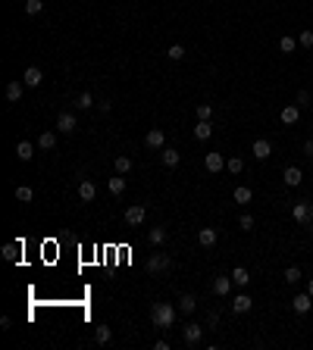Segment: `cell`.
Returning <instances> with one entry per match:
<instances>
[{"label":"cell","mask_w":313,"mask_h":350,"mask_svg":"<svg viewBox=\"0 0 313 350\" xmlns=\"http://www.w3.org/2000/svg\"><path fill=\"white\" fill-rule=\"evenodd\" d=\"M251 197H254V194H251V188H235V203H241V207H248V203H251Z\"/></svg>","instance_id":"obj_29"},{"label":"cell","mask_w":313,"mask_h":350,"mask_svg":"<svg viewBox=\"0 0 313 350\" xmlns=\"http://www.w3.org/2000/svg\"><path fill=\"white\" fill-rule=\"evenodd\" d=\"M75 107H79V109H91V107H94V94L82 91L79 97H75Z\"/></svg>","instance_id":"obj_28"},{"label":"cell","mask_w":313,"mask_h":350,"mask_svg":"<svg viewBox=\"0 0 313 350\" xmlns=\"http://www.w3.org/2000/svg\"><path fill=\"white\" fill-rule=\"evenodd\" d=\"M279 119H282L285 125H298V119H301V107H294V104H291V107H285Z\"/></svg>","instance_id":"obj_14"},{"label":"cell","mask_w":313,"mask_h":350,"mask_svg":"<svg viewBox=\"0 0 313 350\" xmlns=\"http://www.w3.org/2000/svg\"><path fill=\"white\" fill-rule=\"evenodd\" d=\"M226 169H229V172H241V169H244V163H241L238 157H235V160H229V163H226Z\"/></svg>","instance_id":"obj_39"},{"label":"cell","mask_w":313,"mask_h":350,"mask_svg":"<svg viewBox=\"0 0 313 350\" xmlns=\"http://www.w3.org/2000/svg\"><path fill=\"white\" fill-rule=\"evenodd\" d=\"M194 116H198V122H210V116H213V107H210V104H198Z\"/></svg>","instance_id":"obj_31"},{"label":"cell","mask_w":313,"mask_h":350,"mask_svg":"<svg viewBox=\"0 0 313 350\" xmlns=\"http://www.w3.org/2000/svg\"><path fill=\"white\" fill-rule=\"evenodd\" d=\"M282 182H285V185H291V188H298V185L304 182V172H301L298 166H288V169L282 172Z\"/></svg>","instance_id":"obj_7"},{"label":"cell","mask_w":313,"mask_h":350,"mask_svg":"<svg viewBox=\"0 0 313 350\" xmlns=\"http://www.w3.org/2000/svg\"><path fill=\"white\" fill-rule=\"evenodd\" d=\"M144 216H147L144 207H129V210H125V222H129V225H141Z\"/></svg>","instance_id":"obj_10"},{"label":"cell","mask_w":313,"mask_h":350,"mask_svg":"<svg viewBox=\"0 0 313 350\" xmlns=\"http://www.w3.org/2000/svg\"><path fill=\"white\" fill-rule=\"evenodd\" d=\"M38 147H41V150H54V147H57V135H54V132H41Z\"/></svg>","instance_id":"obj_22"},{"label":"cell","mask_w":313,"mask_h":350,"mask_svg":"<svg viewBox=\"0 0 313 350\" xmlns=\"http://www.w3.org/2000/svg\"><path fill=\"white\" fill-rule=\"evenodd\" d=\"M113 166H116V172H119V175L132 172V160H129V157H122V153H119V157L113 160Z\"/></svg>","instance_id":"obj_30"},{"label":"cell","mask_w":313,"mask_h":350,"mask_svg":"<svg viewBox=\"0 0 313 350\" xmlns=\"http://www.w3.org/2000/svg\"><path fill=\"white\" fill-rule=\"evenodd\" d=\"M107 188H110V194H116V197H119V194L125 191V178L119 175V172H116L113 178H110V182H107Z\"/></svg>","instance_id":"obj_21"},{"label":"cell","mask_w":313,"mask_h":350,"mask_svg":"<svg viewBox=\"0 0 313 350\" xmlns=\"http://www.w3.org/2000/svg\"><path fill=\"white\" fill-rule=\"evenodd\" d=\"M204 166H207V172H223V169H226L223 153H219V150H210L207 157H204Z\"/></svg>","instance_id":"obj_4"},{"label":"cell","mask_w":313,"mask_h":350,"mask_svg":"<svg viewBox=\"0 0 313 350\" xmlns=\"http://www.w3.org/2000/svg\"><path fill=\"white\" fill-rule=\"evenodd\" d=\"M198 241L204 244V247H213V244H216V232H213V228H200Z\"/></svg>","instance_id":"obj_32"},{"label":"cell","mask_w":313,"mask_h":350,"mask_svg":"<svg viewBox=\"0 0 313 350\" xmlns=\"http://www.w3.org/2000/svg\"><path fill=\"white\" fill-rule=\"evenodd\" d=\"M182 338L188 341V344H200V338H204V328H200V325H194V322H191V325H185Z\"/></svg>","instance_id":"obj_11"},{"label":"cell","mask_w":313,"mask_h":350,"mask_svg":"<svg viewBox=\"0 0 313 350\" xmlns=\"http://www.w3.org/2000/svg\"><path fill=\"white\" fill-rule=\"evenodd\" d=\"M232 281H235V285H241V288H244V285H248V281H251V272L244 269V266H235V269H232Z\"/></svg>","instance_id":"obj_23"},{"label":"cell","mask_w":313,"mask_h":350,"mask_svg":"<svg viewBox=\"0 0 313 350\" xmlns=\"http://www.w3.org/2000/svg\"><path fill=\"white\" fill-rule=\"evenodd\" d=\"M210 135H213V125H210V122H198V125H194V138H198V141H210Z\"/></svg>","instance_id":"obj_20"},{"label":"cell","mask_w":313,"mask_h":350,"mask_svg":"<svg viewBox=\"0 0 313 350\" xmlns=\"http://www.w3.org/2000/svg\"><path fill=\"white\" fill-rule=\"evenodd\" d=\"M94 197H97V185H94V182H82V185H79V200H82V203H91Z\"/></svg>","instance_id":"obj_6"},{"label":"cell","mask_w":313,"mask_h":350,"mask_svg":"<svg viewBox=\"0 0 313 350\" xmlns=\"http://www.w3.org/2000/svg\"><path fill=\"white\" fill-rule=\"evenodd\" d=\"M75 125H79V122H75V116H72V113H60V119H57V129H60L63 135H72V132H75Z\"/></svg>","instance_id":"obj_8"},{"label":"cell","mask_w":313,"mask_h":350,"mask_svg":"<svg viewBox=\"0 0 313 350\" xmlns=\"http://www.w3.org/2000/svg\"><path fill=\"white\" fill-rule=\"evenodd\" d=\"M307 104H310V94L301 91V94H298V107H307Z\"/></svg>","instance_id":"obj_41"},{"label":"cell","mask_w":313,"mask_h":350,"mask_svg":"<svg viewBox=\"0 0 313 350\" xmlns=\"http://www.w3.org/2000/svg\"><path fill=\"white\" fill-rule=\"evenodd\" d=\"M169 266H172V263H169V257H166V253H154V257H150L147 260V275H160V272H166Z\"/></svg>","instance_id":"obj_3"},{"label":"cell","mask_w":313,"mask_h":350,"mask_svg":"<svg viewBox=\"0 0 313 350\" xmlns=\"http://www.w3.org/2000/svg\"><path fill=\"white\" fill-rule=\"evenodd\" d=\"M6 100H10V104H19V100H22V84L19 81L6 84Z\"/></svg>","instance_id":"obj_19"},{"label":"cell","mask_w":313,"mask_h":350,"mask_svg":"<svg viewBox=\"0 0 313 350\" xmlns=\"http://www.w3.org/2000/svg\"><path fill=\"white\" fill-rule=\"evenodd\" d=\"M304 153H307V157H313V141H304Z\"/></svg>","instance_id":"obj_43"},{"label":"cell","mask_w":313,"mask_h":350,"mask_svg":"<svg viewBox=\"0 0 313 350\" xmlns=\"http://www.w3.org/2000/svg\"><path fill=\"white\" fill-rule=\"evenodd\" d=\"M251 306H254V297H248V294H238V297L232 300V310H235V313H248Z\"/></svg>","instance_id":"obj_16"},{"label":"cell","mask_w":313,"mask_h":350,"mask_svg":"<svg viewBox=\"0 0 313 350\" xmlns=\"http://www.w3.org/2000/svg\"><path fill=\"white\" fill-rule=\"evenodd\" d=\"M41 10H44V0H25V13L28 16H38Z\"/></svg>","instance_id":"obj_33"},{"label":"cell","mask_w":313,"mask_h":350,"mask_svg":"<svg viewBox=\"0 0 313 350\" xmlns=\"http://www.w3.org/2000/svg\"><path fill=\"white\" fill-rule=\"evenodd\" d=\"M307 294H310V297H313V278H310V285H307Z\"/></svg>","instance_id":"obj_44"},{"label":"cell","mask_w":313,"mask_h":350,"mask_svg":"<svg viewBox=\"0 0 313 350\" xmlns=\"http://www.w3.org/2000/svg\"><path fill=\"white\" fill-rule=\"evenodd\" d=\"M150 244H154V247H163V244H166V228H163V225L150 228Z\"/></svg>","instance_id":"obj_25"},{"label":"cell","mask_w":313,"mask_h":350,"mask_svg":"<svg viewBox=\"0 0 313 350\" xmlns=\"http://www.w3.org/2000/svg\"><path fill=\"white\" fill-rule=\"evenodd\" d=\"M94 341L97 344H110V341H113V331H110L107 325H97L94 328Z\"/></svg>","instance_id":"obj_27"},{"label":"cell","mask_w":313,"mask_h":350,"mask_svg":"<svg viewBox=\"0 0 313 350\" xmlns=\"http://www.w3.org/2000/svg\"><path fill=\"white\" fill-rule=\"evenodd\" d=\"M41 79H44V72H41L38 66H28V69L22 72V81L28 84V88H38V84H41Z\"/></svg>","instance_id":"obj_5"},{"label":"cell","mask_w":313,"mask_h":350,"mask_svg":"<svg viewBox=\"0 0 313 350\" xmlns=\"http://www.w3.org/2000/svg\"><path fill=\"white\" fill-rule=\"evenodd\" d=\"M238 225L244 228V232H251V228H254V216H251V213H244V216L238 219Z\"/></svg>","instance_id":"obj_38"},{"label":"cell","mask_w":313,"mask_h":350,"mask_svg":"<svg viewBox=\"0 0 313 350\" xmlns=\"http://www.w3.org/2000/svg\"><path fill=\"white\" fill-rule=\"evenodd\" d=\"M144 144H147V147H154V150H160L166 144V138H163V132H160V129H150L144 135Z\"/></svg>","instance_id":"obj_12"},{"label":"cell","mask_w":313,"mask_h":350,"mask_svg":"<svg viewBox=\"0 0 313 350\" xmlns=\"http://www.w3.org/2000/svg\"><path fill=\"white\" fill-rule=\"evenodd\" d=\"M232 285H235V281H232V278H226V275H219V278L213 281V291H216V297H226V294H229V291H232Z\"/></svg>","instance_id":"obj_15"},{"label":"cell","mask_w":313,"mask_h":350,"mask_svg":"<svg viewBox=\"0 0 313 350\" xmlns=\"http://www.w3.org/2000/svg\"><path fill=\"white\" fill-rule=\"evenodd\" d=\"M298 44L301 47H313V31H304V35L298 38Z\"/></svg>","instance_id":"obj_40"},{"label":"cell","mask_w":313,"mask_h":350,"mask_svg":"<svg viewBox=\"0 0 313 350\" xmlns=\"http://www.w3.org/2000/svg\"><path fill=\"white\" fill-rule=\"evenodd\" d=\"M254 157H257V160H266L269 157V153H273V144H269L266 138H260V141H254Z\"/></svg>","instance_id":"obj_13"},{"label":"cell","mask_w":313,"mask_h":350,"mask_svg":"<svg viewBox=\"0 0 313 350\" xmlns=\"http://www.w3.org/2000/svg\"><path fill=\"white\" fill-rule=\"evenodd\" d=\"M160 160H163V166H166V169H175V166L182 163L179 150H172V147H163V153H160Z\"/></svg>","instance_id":"obj_9"},{"label":"cell","mask_w":313,"mask_h":350,"mask_svg":"<svg viewBox=\"0 0 313 350\" xmlns=\"http://www.w3.org/2000/svg\"><path fill=\"white\" fill-rule=\"evenodd\" d=\"M310 303H313V297H310V294H298V297H294V313H307V310H310Z\"/></svg>","instance_id":"obj_26"},{"label":"cell","mask_w":313,"mask_h":350,"mask_svg":"<svg viewBox=\"0 0 313 350\" xmlns=\"http://www.w3.org/2000/svg\"><path fill=\"white\" fill-rule=\"evenodd\" d=\"M194 306H198V300H194V294H182V297H179V313L191 316V313H194Z\"/></svg>","instance_id":"obj_18"},{"label":"cell","mask_w":313,"mask_h":350,"mask_svg":"<svg viewBox=\"0 0 313 350\" xmlns=\"http://www.w3.org/2000/svg\"><path fill=\"white\" fill-rule=\"evenodd\" d=\"M294 47H298V44H294V38H288V35L279 38V50H282V54H294Z\"/></svg>","instance_id":"obj_35"},{"label":"cell","mask_w":313,"mask_h":350,"mask_svg":"<svg viewBox=\"0 0 313 350\" xmlns=\"http://www.w3.org/2000/svg\"><path fill=\"white\" fill-rule=\"evenodd\" d=\"M175 316H179V306H172V303H154L150 306V322H154V328H160V331L175 325Z\"/></svg>","instance_id":"obj_1"},{"label":"cell","mask_w":313,"mask_h":350,"mask_svg":"<svg viewBox=\"0 0 313 350\" xmlns=\"http://www.w3.org/2000/svg\"><path fill=\"white\" fill-rule=\"evenodd\" d=\"M16 200H19V203H31V200H35V191H31L28 185H19V188H16Z\"/></svg>","instance_id":"obj_24"},{"label":"cell","mask_w":313,"mask_h":350,"mask_svg":"<svg viewBox=\"0 0 313 350\" xmlns=\"http://www.w3.org/2000/svg\"><path fill=\"white\" fill-rule=\"evenodd\" d=\"M16 157H19V160H31V157H35V144H31V141H19V144H16Z\"/></svg>","instance_id":"obj_17"},{"label":"cell","mask_w":313,"mask_h":350,"mask_svg":"<svg viewBox=\"0 0 313 350\" xmlns=\"http://www.w3.org/2000/svg\"><path fill=\"white\" fill-rule=\"evenodd\" d=\"M291 219L298 222V225H310V222H313V207H310L307 200L294 203V210H291Z\"/></svg>","instance_id":"obj_2"},{"label":"cell","mask_w":313,"mask_h":350,"mask_svg":"<svg viewBox=\"0 0 313 350\" xmlns=\"http://www.w3.org/2000/svg\"><path fill=\"white\" fill-rule=\"evenodd\" d=\"M3 260H10V263L19 260V244H6L3 247Z\"/></svg>","instance_id":"obj_34"},{"label":"cell","mask_w":313,"mask_h":350,"mask_svg":"<svg viewBox=\"0 0 313 350\" xmlns=\"http://www.w3.org/2000/svg\"><path fill=\"white\" fill-rule=\"evenodd\" d=\"M285 281H288V285H298V281H301V269L288 266V269H285Z\"/></svg>","instance_id":"obj_36"},{"label":"cell","mask_w":313,"mask_h":350,"mask_svg":"<svg viewBox=\"0 0 313 350\" xmlns=\"http://www.w3.org/2000/svg\"><path fill=\"white\" fill-rule=\"evenodd\" d=\"M207 322H210V328H219V313H210Z\"/></svg>","instance_id":"obj_42"},{"label":"cell","mask_w":313,"mask_h":350,"mask_svg":"<svg viewBox=\"0 0 313 350\" xmlns=\"http://www.w3.org/2000/svg\"><path fill=\"white\" fill-rule=\"evenodd\" d=\"M166 56H169V59H182V56H185V47H182V44H172V47L166 50Z\"/></svg>","instance_id":"obj_37"}]
</instances>
